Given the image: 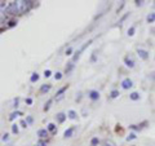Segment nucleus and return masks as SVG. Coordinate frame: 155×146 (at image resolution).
<instances>
[{
    "mask_svg": "<svg viewBox=\"0 0 155 146\" xmlns=\"http://www.w3.org/2000/svg\"><path fill=\"white\" fill-rule=\"evenodd\" d=\"M19 12V4L18 1H12L9 5L7 7V13H9V14H17Z\"/></svg>",
    "mask_w": 155,
    "mask_h": 146,
    "instance_id": "1",
    "label": "nucleus"
},
{
    "mask_svg": "<svg viewBox=\"0 0 155 146\" xmlns=\"http://www.w3.org/2000/svg\"><path fill=\"white\" fill-rule=\"evenodd\" d=\"M19 4V12L21 13H26L29 12L34 5V1H18Z\"/></svg>",
    "mask_w": 155,
    "mask_h": 146,
    "instance_id": "2",
    "label": "nucleus"
},
{
    "mask_svg": "<svg viewBox=\"0 0 155 146\" xmlns=\"http://www.w3.org/2000/svg\"><path fill=\"white\" fill-rule=\"evenodd\" d=\"M132 85H133V83H132V80H131V79L129 78H127V79H124V80L122 82V87H123V88L124 89H129L131 88V87Z\"/></svg>",
    "mask_w": 155,
    "mask_h": 146,
    "instance_id": "3",
    "label": "nucleus"
},
{
    "mask_svg": "<svg viewBox=\"0 0 155 146\" xmlns=\"http://www.w3.org/2000/svg\"><path fill=\"white\" fill-rule=\"evenodd\" d=\"M137 53H138V56L142 58V60H147L149 58V52L147 50H145V49H137Z\"/></svg>",
    "mask_w": 155,
    "mask_h": 146,
    "instance_id": "4",
    "label": "nucleus"
},
{
    "mask_svg": "<svg viewBox=\"0 0 155 146\" xmlns=\"http://www.w3.org/2000/svg\"><path fill=\"white\" fill-rule=\"evenodd\" d=\"M124 62H125V65H127L129 69H133V67H134V61L132 60L131 57H128V56H127L125 58H124Z\"/></svg>",
    "mask_w": 155,
    "mask_h": 146,
    "instance_id": "5",
    "label": "nucleus"
},
{
    "mask_svg": "<svg viewBox=\"0 0 155 146\" xmlns=\"http://www.w3.org/2000/svg\"><path fill=\"white\" fill-rule=\"evenodd\" d=\"M89 98L93 100V101L98 100V98H100V93L97 92V90H91V92H89Z\"/></svg>",
    "mask_w": 155,
    "mask_h": 146,
    "instance_id": "6",
    "label": "nucleus"
},
{
    "mask_svg": "<svg viewBox=\"0 0 155 146\" xmlns=\"http://www.w3.org/2000/svg\"><path fill=\"white\" fill-rule=\"evenodd\" d=\"M38 136L40 137V139H45V137L48 136V129H39V131H38Z\"/></svg>",
    "mask_w": 155,
    "mask_h": 146,
    "instance_id": "7",
    "label": "nucleus"
},
{
    "mask_svg": "<svg viewBox=\"0 0 155 146\" xmlns=\"http://www.w3.org/2000/svg\"><path fill=\"white\" fill-rule=\"evenodd\" d=\"M72 133H74V128L71 127V128H69L67 131H65L63 137H65V139H69V137H71V136H72Z\"/></svg>",
    "mask_w": 155,
    "mask_h": 146,
    "instance_id": "8",
    "label": "nucleus"
},
{
    "mask_svg": "<svg viewBox=\"0 0 155 146\" xmlns=\"http://www.w3.org/2000/svg\"><path fill=\"white\" fill-rule=\"evenodd\" d=\"M146 21L149 22V23H153V22L155 21V12H154V13H150L149 16H147V17H146Z\"/></svg>",
    "mask_w": 155,
    "mask_h": 146,
    "instance_id": "9",
    "label": "nucleus"
},
{
    "mask_svg": "<svg viewBox=\"0 0 155 146\" xmlns=\"http://www.w3.org/2000/svg\"><path fill=\"white\" fill-rule=\"evenodd\" d=\"M49 89H50V84H44V85H41L40 92L41 93H46V92H49Z\"/></svg>",
    "mask_w": 155,
    "mask_h": 146,
    "instance_id": "10",
    "label": "nucleus"
},
{
    "mask_svg": "<svg viewBox=\"0 0 155 146\" xmlns=\"http://www.w3.org/2000/svg\"><path fill=\"white\" fill-rule=\"evenodd\" d=\"M65 119H66V115H65L63 113H60V114H58V115H57V120L60 122V123H63Z\"/></svg>",
    "mask_w": 155,
    "mask_h": 146,
    "instance_id": "11",
    "label": "nucleus"
},
{
    "mask_svg": "<svg viewBox=\"0 0 155 146\" xmlns=\"http://www.w3.org/2000/svg\"><path fill=\"white\" fill-rule=\"evenodd\" d=\"M129 98L131 100H133V101H137V100H140V94L137 92H133V93L129 94Z\"/></svg>",
    "mask_w": 155,
    "mask_h": 146,
    "instance_id": "12",
    "label": "nucleus"
},
{
    "mask_svg": "<svg viewBox=\"0 0 155 146\" xmlns=\"http://www.w3.org/2000/svg\"><path fill=\"white\" fill-rule=\"evenodd\" d=\"M67 116L70 118V119H76V116H78V114L74 111V110H70L69 114H67Z\"/></svg>",
    "mask_w": 155,
    "mask_h": 146,
    "instance_id": "13",
    "label": "nucleus"
},
{
    "mask_svg": "<svg viewBox=\"0 0 155 146\" xmlns=\"http://www.w3.org/2000/svg\"><path fill=\"white\" fill-rule=\"evenodd\" d=\"M72 69H74V62H70V64H67V66H66V70H65L66 74H69Z\"/></svg>",
    "mask_w": 155,
    "mask_h": 146,
    "instance_id": "14",
    "label": "nucleus"
},
{
    "mask_svg": "<svg viewBox=\"0 0 155 146\" xmlns=\"http://www.w3.org/2000/svg\"><path fill=\"white\" fill-rule=\"evenodd\" d=\"M18 115H21V113H19V111L12 113V114H10V116H9V120H14V119H16V118H17Z\"/></svg>",
    "mask_w": 155,
    "mask_h": 146,
    "instance_id": "15",
    "label": "nucleus"
},
{
    "mask_svg": "<svg viewBox=\"0 0 155 146\" xmlns=\"http://www.w3.org/2000/svg\"><path fill=\"white\" fill-rule=\"evenodd\" d=\"M30 80L32 82V83L38 82V80H39V74H38V73H34V74H32V76H31V79H30Z\"/></svg>",
    "mask_w": 155,
    "mask_h": 146,
    "instance_id": "16",
    "label": "nucleus"
},
{
    "mask_svg": "<svg viewBox=\"0 0 155 146\" xmlns=\"http://www.w3.org/2000/svg\"><path fill=\"white\" fill-rule=\"evenodd\" d=\"M46 129H48V131H50V132H54V131H56V125H54L53 123H49L48 127H46Z\"/></svg>",
    "mask_w": 155,
    "mask_h": 146,
    "instance_id": "17",
    "label": "nucleus"
},
{
    "mask_svg": "<svg viewBox=\"0 0 155 146\" xmlns=\"http://www.w3.org/2000/svg\"><path fill=\"white\" fill-rule=\"evenodd\" d=\"M98 142H100L98 139H97V137H93L92 141H91V145H92V146H96V145H98Z\"/></svg>",
    "mask_w": 155,
    "mask_h": 146,
    "instance_id": "18",
    "label": "nucleus"
},
{
    "mask_svg": "<svg viewBox=\"0 0 155 146\" xmlns=\"http://www.w3.org/2000/svg\"><path fill=\"white\" fill-rule=\"evenodd\" d=\"M110 96H111V98H116L118 96H120V94H119L118 90H112V92L110 93Z\"/></svg>",
    "mask_w": 155,
    "mask_h": 146,
    "instance_id": "19",
    "label": "nucleus"
},
{
    "mask_svg": "<svg viewBox=\"0 0 155 146\" xmlns=\"http://www.w3.org/2000/svg\"><path fill=\"white\" fill-rule=\"evenodd\" d=\"M128 35H129V36H133V35H134V27L133 26L128 29Z\"/></svg>",
    "mask_w": 155,
    "mask_h": 146,
    "instance_id": "20",
    "label": "nucleus"
},
{
    "mask_svg": "<svg viewBox=\"0 0 155 146\" xmlns=\"http://www.w3.org/2000/svg\"><path fill=\"white\" fill-rule=\"evenodd\" d=\"M66 89H67V85H65V87H63V88H61L60 90H58V92H57V94H56V96H61V94H62V93H63V92H65V90H66Z\"/></svg>",
    "mask_w": 155,
    "mask_h": 146,
    "instance_id": "21",
    "label": "nucleus"
},
{
    "mask_svg": "<svg viewBox=\"0 0 155 146\" xmlns=\"http://www.w3.org/2000/svg\"><path fill=\"white\" fill-rule=\"evenodd\" d=\"M8 140H9V135H8V133H4L3 137H1V141L5 142V141H8Z\"/></svg>",
    "mask_w": 155,
    "mask_h": 146,
    "instance_id": "22",
    "label": "nucleus"
},
{
    "mask_svg": "<svg viewBox=\"0 0 155 146\" xmlns=\"http://www.w3.org/2000/svg\"><path fill=\"white\" fill-rule=\"evenodd\" d=\"M105 146H115V144L112 142V141H110V140H106L105 141Z\"/></svg>",
    "mask_w": 155,
    "mask_h": 146,
    "instance_id": "23",
    "label": "nucleus"
},
{
    "mask_svg": "<svg viewBox=\"0 0 155 146\" xmlns=\"http://www.w3.org/2000/svg\"><path fill=\"white\" fill-rule=\"evenodd\" d=\"M134 139H136V135H134V133H131V135L127 137V141H132V140H134Z\"/></svg>",
    "mask_w": 155,
    "mask_h": 146,
    "instance_id": "24",
    "label": "nucleus"
},
{
    "mask_svg": "<svg viewBox=\"0 0 155 146\" xmlns=\"http://www.w3.org/2000/svg\"><path fill=\"white\" fill-rule=\"evenodd\" d=\"M12 131H13V133H18V125H16V124L12 125Z\"/></svg>",
    "mask_w": 155,
    "mask_h": 146,
    "instance_id": "25",
    "label": "nucleus"
},
{
    "mask_svg": "<svg viewBox=\"0 0 155 146\" xmlns=\"http://www.w3.org/2000/svg\"><path fill=\"white\" fill-rule=\"evenodd\" d=\"M50 104H52V101H48V102H46V104H45V106H44V110H45V111H46V110H49V107H50Z\"/></svg>",
    "mask_w": 155,
    "mask_h": 146,
    "instance_id": "26",
    "label": "nucleus"
},
{
    "mask_svg": "<svg viewBox=\"0 0 155 146\" xmlns=\"http://www.w3.org/2000/svg\"><path fill=\"white\" fill-rule=\"evenodd\" d=\"M61 78H62V74L61 73H57L56 75H54V79H56V80H60Z\"/></svg>",
    "mask_w": 155,
    "mask_h": 146,
    "instance_id": "27",
    "label": "nucleus"
},
{
    "mask_svg": "<svg viewBox=\"0 0 155 146\" xmlns=\"http://www.w3.org/2000/svg\"><path fill=\"white\" fill-rule=\"evenodd\" d=\"M16 25H17V21H14V19H13V21H10V22H9V25H8V27H13V26H16Z\"/></svg>",
    "mask_w": 155,
    "mask_h": 146,
    "instance_id": "28",
    "label": "nucleus"
},
{
    "mask_svg": "<svg viewBox=\"0 0 155 146\" xmlns=\"http://www.w3.org/2000/svg\"><path fill=\"white\" fill-rule=\"evenodd\" d=\"M44 76H45V78H49V76H50V70H45Z\"/></svg>",
    "mask_w": 155,
    "mask_h": 146,
    "instance_id": "29",
    "label": "nucleus"
},
{
    "mask_svg": "<svg viewBox=\"0 0 155 146\" xmlns=\"http://www.w3.org/2000/svg\"><path fill=\"white\" fill-rule=\"evenodd\" d=\"M26 104L27 105H31V104H32V100H31V98H26Z\"/></svg>",
    "mask_w": 155,
    "mask_h": 146,
    "instance_id": "30",
    "label": "nucleus"
},
{
    "mask_svg": "<svg viewBox=\"0 0 155 146\" xmlns=\"http://www.w3.org/2000/svg\"><path fill=\"white\" fill-rule=\"evenodd\" d=\"M21 125H22L23 128H26V127H27V123H26L25 120H22V122H21Z\"/></svg>",
    "mask_w": 155,
    "mask_h": 146,
    "instance_id": "31",
    "label": "nucleus"
},
{
    "mask_svg": "<svg viewBox=\"0 0 155 146\" xmlns=\"http://www.w3.org/2000/svg\"><path fill=\"white\" fill-rule=\"evenodd\" d=\"M38 146H46V144L43 142V141H39V142H38Z\"/></svg>",
    "mask_w": 155,
    "mask_h": 146,
    "instance_id": "32",
    "label": "nucleus"
},
{
    "mask_svg": "<svg viewBox=\"0 0 155 146\" xmlns=\"http://www.w3.org/2000/svg\"><path fill=\"white\" fill-rule=\"evenodd\" d=\"M0 7H1V10H4V7H5V1H1V4H0Z\"/></svg>",
    "mask_w": 155,
    "mask_h": 146,
    "instance_id": "33",
    "label": "nucleus"
},
{
    "mask_svg": "<svg viewBox=\"0 0 155 146\" xmlns=\"http://www.w3.org/2000/svg\"><path fill=\"white\" fill-rule=\"evenodd\" d=\"M71 52H72V49H71V48H69L67 50H66V54H71Z\"/></svg>",
    "mask_w": 155,
    "mask_h": 146,
    "instance_id": "34",
    "label": "nucleus"
},
{
    "mask_svg": "<svg viewBox=\"0 0 155 146\" xmlns=\"http://www.w3.org/2000/svg\"><path fill=\"white\" fill-rule=\"evenodd\" d=\"M32 118H31V116H29V118H27V122H29V123H32Z\"/></svg>",
    "mask_w": 155,
    "mask_h": 146,
    "instance_id": "35",
    "label": "nucleus"
},
{
    "mask_svg": "<svg viewBox=\"0 0 155 146\" xmlns=\"http://www.w3.org/2000/svg\"><path fill=\"white\" fill-rule=\"evenodd\" d=\"M142 3H143V1H138V0L136 1V4H137V5H142Z\"/></svg>",
    "mask_w": 155,
    "mask_h": 146,
    "instance_id": "36",
    "label": "nucleus"
},
{
    "mask_svg": "<svg viewBox=\"0 0 155 146\" xmlns=\"http://www.w3.org/2000/svg\"><path fill=\"white\" fill-rule=\"evenodd\" d=\"M153 78H154V80H155V74H153Z\"/></svg>",
    "mask_w": 155,
    "mask_h": 146,
    "instance_id": "37",
    "label": "nucleus"
},
{
    "mask_svg": "<svg viewBox=\"0 0 155 146\" xmlns=\"http://www.w3.org/2000/svg\"><path fill=\"white\" fill-rule=\"evenodd\" d=\"M7 146H12V145H7Z\"/></svg>",
    "mask_w": 155,
    "mask_h": 146,
    "instance_id": "38",
    "label": "nucleus"
},
{
    "mask_svg": "<svg viewBox=\"0 0 155 146\" xmlns=\"http://www.w3.org/2000/svg\"><path fill=\"white\" fill-rule=\"evenodd\" d=\"M154 60H155V57H154Z\"/></svg>",
    "mask_w": 155,
    "mask_h": 146,
    "instance_id": "39",
    "label": "nucleus"
}]
</instances>
